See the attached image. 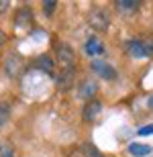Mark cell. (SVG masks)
Masks as SVG:
<instances>
[{"label": "cell", "mask_w": 153, "mask_h": 157, "mask_svg": "<svg viewBox=\"0 0 153 157\" xmlns=\"http://www.w3.org/2000/svg\"><path fill=\"white\" fill-rule=\"evenodd\" d=\"M149 106H153V98H151V100H149Z\"/></svg>", "instance_id": "cell-22"}, {"label": "cell", "mask_w": 153, "mask_h": 157, "mask_svg": "<svg viewBox=\"0 0 153 157\" xmlns=\"http://www.w3.org/2000/svg\"><path fill=\"white\" fill-rule=\"evenodd\" d=\"M98 82L92 80V78H84L82 84H80V88H78V98L80 100H86V102H90V100H96V96H98Z\"/></svg>", "instance_id": "cell-2"}, {"label": "cell", "mask_w": 153, "mask_h": 157, "mask_svg": "<svg viewBox=\"0 0 153 157\" xmlns=\"http://www.w3.org/2000/svg\"><path fill=\"white\" fill-rule=\"evenodd\" d=\"M2 43H4V33L0 31V45H2Z\"/></svg>", "instance_id": "cell-21"}, {"label": "cell", "mask_w": 153, "mask_h": 157, "mask_svg": "<svg viewBox=\"0 0 153 157\" xmlns=\"http://www.w3.org/2000/svg\"><path fill=\"white\" fill-rule=\"evenodd\" d=\"M8 118H10V108L6 102H0V128L8 122Z\"/></svg>", "instance_id": "cell-14"}, {"label": "cell", "mask_w": 153, "mask_h": 157, "mask_svg": "<svg viewBox=\"0 0 153 157\" xmlns=\"http://www.w3.org/2000/svg\"><path fill=\"white\" fill-rule=\"evenodd\" d=\"M80 149H82L84 157H104V153L98 151V149H96V147L92 145V143H84V145L80 147Z\"/></svg>", "instance_id": "cell-13"}, {"label": "cell", "mask_w": 153, "mask_h": 157, "mask_svg": "<svg viewBox=\"0 0 153 157\" xmlns=\"http://www.w3.org/2000/svg\"><path fill=\"white\" fill-rule=\"evenodd\" d=\"M143 45H145V53L153 57V39H149L147 43H143Z\"/></svg>", "instance_id": "cell-19"}, {"label": "cell", "mask_w": 153, "mask_h": 157, "mask_svg": "<svg viewBox=\"0 0 153 157\" xmlns=\"http://www.w3.org/2000/svg\"><path fill=\"white\" fill-rule=\"evenodd\" d=\"M129 153L135 157H145L151 153V145H143V143H131L129 145Z\"/></svg>", "instance_id": "cell-10"}, {"label": "cell", "mask_w": 153, "mask_h": 157, "mask_svg": "<svg viewBox=\"0 0 153 157\" xmlns=\"http://www.w3.org/2000/svg\"><path fill=\"white\" fill-rule=\"evenodd\" d=\"M90 67H92V71L98 74V78H102V80H108V82L117 80V71H114V67H112L110 63H106V61L94 59V61L90 63Z\"/></svg>", "instance_id": "cell-4"}, {"label": "cell", "mask_w": 153, "mask_h": 157, "mask_svg": "<svg viewBox=\"0 0 153 157\" xmlns=\"http://www.w3.org/2000/svg\"><path fill=\"white\" fill-rule=\"evenodd\" d=\"M37 67L43 71H47V74H51L53 71V59L49 57V55H39L37 57Z\"/></svg>", "instance_id": "cell-12"}, {"label": "cell", "mask_w": 153, "mask_h": 157, "mask_svg": "<svg viewBox=\"0 0 153 157\" xmlns=\"http://www.w3.org/2000/svg\"><path fill=\"white\" fill-rule=\"evenodd\" d=\"M84 51L88 53V55H102L104 53V43H102L98 37H90L86 41V49Z\"/></svg>", "instance_id": "cell-7"}, {"label": "cell", "mask_w": 153, "mask_h": 157, "mask_svg": "<svg viewBox=\"0 0 153 157\" xmlns=\"http://www.w3.org/2000/svg\"><path fill=\"white\" fill-rule=\"evenodd\" d=\"M55 8H57V2H55V0H45V2H43V10H45L47 17H51L53 12H55Z\"/></svg>", "instance_id": "cell-16"}, {"label": "cell", "mask_w": 153, "mask_h": 157, "mask_svg": "<svg viewBox=\"0 0 153 157\" xmlns=\"http://www.w3.org/2000/svg\"><path fill=\"white\" fill-rule=\"evenodd\" d=\"M127 51H129L131 57H137V59L147 55V53H145V45H143V41H139V39L129 41V43H127Z\"/></svg>", "instance_id": "cell-8"}, {"label": "cell", "mask_w": 153, "mask_h": 157, "mask_svg": "<svg viewBox=\"0 0 153 157\" xmlns=\"http://www.w3.org/2000/svg\"><path fill=\"white\" fill-rule=\"evenodd\" d=\"M100 112H102V102L100 100H90V102H86V106H84L82 118L86 122H94Z\"/></svg>", "instance_id": "cell-6"}, {"label": "cell", "mask_w": 153, "mask_h": 157, "mask_svg": "<svg viewBox=\"0 0 153 157\" xmlns=\"http://www.w3.org/2000/svg\"><path fill=\"white\" fill-rule=\"evenodd\" d=\"M0 157H14L10 145H8L6 141H2V143H0Z\"/></svg>", "instance_id": "cell-17"}, {"label": "cell", "mask_w": 153, "mask_h": 157, "mask_svg": "<svg viewBox=\"0 0 153 157\" xmlns=\"http://www.w3.org/2000/svg\"><path fill=\"white\" fill-rule=\"evenodd\" d=\"M29 23H31V12L27 8H23L17 14V27H23V25H29Z\"/></svg>", "instance_id": "cell-15"}, {"label": "cell", "mask_w": 153, "mask_h": 157, "mask_svg": "<svg viewBox=\"0 0 153 157\" xmlns=\"http://www.w3.org/2000/svg\"><path fill=\"white\" fill-rule=\"evenodd\" d=\"M117 8L120 10V14H127V17H129V14H133V12L139 8V2H137V0H118Z\"/></svg>", "instance_id": "cell-9"}, {"label": "cell", "mask_w": 153, "mask_h": 157, "mask_svg": "<svg viewBox=\"0 0 153 157\" xmlns=\"http://www.w3.org/2000/svg\"><path fill=\"white\" fill-rule=\"evenodd\" d=\"M71 84H74V70H63L57 78V86L61 88V90H63V88L67 90Z\"/></svg>", "instance_id": "cell-11"}, {"label": "cell", "mask_w": 153, "mask_h": 157, "mask_svg": "<svg viewBox=\"0 0 153 157\" xmlns=\"http://www.w3.org/2000/svg\"><path fill=\"white\" fill-rule=\"evenodd\" d=\"M137 133L139 135H153V124H145V127H141Z\"/></svg>", "instance_id": "cell-18"}, {"label": "cell", "mask_w": 153, "mask_h": 157, "mask_svg": "<svg viewBox=\"0 0 153 157\" xmlns=\"http://www.w3.org/2000/svg\"><path fill=\"white\" fill-rule=\"evenodd\" d=\"M2 67H4V71L8 74L10 78H17L21 71H23V57L18 55V53H8L4 57V63H2Z\"/></svg>", "instance_id": "cell-3"}, {"label": "cell", "mask_w": 153, "mask_h": 157, "mask_svg": "<svg viewBox=\"0 0 153 157\" xmlns=\"http://www.w3.org/2000/svg\"><path fill=\"white\" fill-rule=\"evenodd\" d=\"M80 155H82V149H76V151L70 153V157H80Z\"/></svg>", "instance_id": "cell-20"}, {"label": "cell", "mask_w": 153, "mask_h": 157, "mask_svg": "<svg viewBox=\"0 0 153 157\" xmlns=\"http://www.w3.org/2000/svg\"><path fill=\"white\" fill-rule=\"evenodd\" d=\"M55 57H57V63L63 65V70H74V63H76V53L70 45L65 43H57L55 47Z\"/></svg>", "instance_id": "cell-1"}, {"label": "cell", "mask_w": 153, "mask_h": 157, "mask_svg": "<svg viewBox=\"0 0 153 157\" xmlns=\"http://www.w3.org/2000/svg\"><path fill=\"white\" fill-rule=\"evenodd\" d=\"M88 25L94 31H106L108 25H110V17L104 10H92L88 14Z\"/></svg>", "instance_id": "cell-5"}]
</instances>
